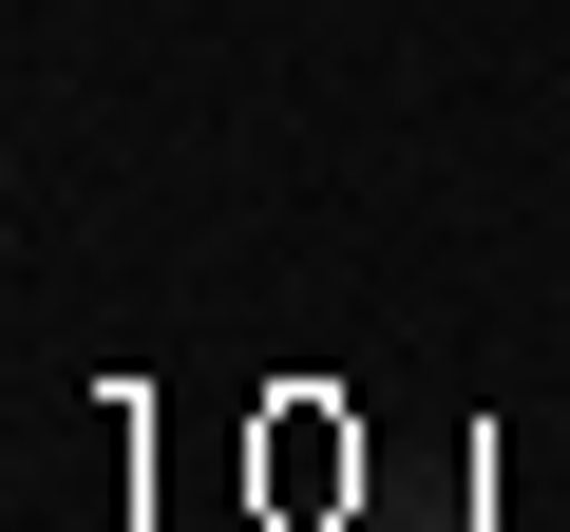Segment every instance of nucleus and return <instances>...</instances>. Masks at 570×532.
Returning a JSON list of instances; mask_svg holds the SVG:
<instances>
[]
</instances>
